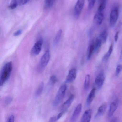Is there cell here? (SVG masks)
I'll return each mask as SVG.
<instances>
[{
	"label": "cell",
	"instance_id": "6da1fadb",
	"mask_svg": "<svg viewBox=\"0 0 122 122\" xmlns=\"http://www.w3.org/2000/svg\"><path fill=\"white\" fill-rule=\"evenodd\" d=\"M13 69L12 62L10 61L5 64L2 68L0 77V86H3L8 80L11 74Z\"/></svg>",
	"mask_w": 122,
	"mask_h": 122
},
{
	"label": "cell",
	"instance_id": "7a4b0ae2",
	"mask_svg": "<svg viewBox=\"0 0 122 122\" xmlns=\"http://www.w3.org/2000/svg\"><path fill=\"white\" fill-rule=\"evenodd\" d=\"M67 89V85L66 84H63L61 85L57 92L55 99L53 102V105L54 106H58L64 97Z\"/></svg>",
	"mask_w": 122,
	"mask_h": 122
},
{
	"label": "cell",
	"instance_id": "3957f363",
	"mask_svg": "<svg viewBox=\"0 0 122 122\" xmlns=\"http://www.w3.org/2000/svg\"><path fill=\"white\" fill-rule=\"evenodd\" d=\"M119 17L118 8L116 7L112 11L110 16V25L113 27L115 25Z\"/></svg>",
	"mask_w": 122,
	"mask_h": 122
},
{
	"label": "cell",
	"instance_id": "277c9868",
	"mask_svg": "<svg viewBox=\"0 0 122 122\" xmlns=\"http://www.w3.org/2000/svg\"><path fill=\"white\" fill-rule=\"evenodd\" d=\"M43 43V39L41 38L34 44L31 50L32 55L37 56L40 53L41 51Z\"/></svg>",
	"mask_w": 122,
	"mask_h": 122
},
{
	"label": "cell",
	"instance_id": "5b68a950",
	"mask_svg": "<svg viewBox=\"0 0 122 122\" xmlns=\"http://www.w3.org/2000/svg\"><path fill=\"white\" fill-rule=\"evenodd\" d=\"M51 58V54L49 50H48L42 56L40 60V66L42 68L46 67L49 62Z\"/></svg>",
	"mask_w": 122,
	"mask_h": 122
},
{
	"label": "cell",
	"instance_id": "8992f818",
	"mask_svg": "<svg viewBox=\"0 0 122 122\" xmlns=\"http://www.w3.org/2000/svg\"><path fill=\"white\" fill-rule=\"evenodd\" d=\"M85 0H78L75 7H74V14L76 18H79L82 11L84 8Z\"/></svg>",
	"mask_w": 122,
	"mask_h": 122
},
{
	"label": "cell",
	"instance_id": "52a82bcc",
	"mask_svg": "<svg viewBox=\"0 0 122 122\" xmlns=\"http://www.w3.org/2000/svg\"><path fill=\"white\" fill-rule=\"evenodd\" d=\"M76 69L72 68L69 71L68 75L66 78L65 82L66 83H71L73 82L76 78Z\"/></svg>",
	"mask_w": 122,
	"mask_h": 122
},
{
	"label": "cell",
	"instance_id": "ba28073f",
	"mask_svg": "<svg viewBox=\"0 0 122 122\" xmlns=\"http://www.w3.org/2000/svg\"><path fill=\"white\" fill-rule=\"evenodd\" d=\"M82 109V105L79 104L77 106L70 119L71 122H76L78 119Z\"/></svg>",
	"mask_w": 122,
	"mask_h": 122
},
{
	"label": "cell",
	"instance_id": "9c48e42d",
	"mask_svg": "<svg viewBox=\"0 0 122 122\" xmlns=\"http://www.w3.org/2000/svg\"><path fill=\"white\" fill-rule=\"evenodd\" d=\"M105 80V76L104 73L101 72L97 75L95 79V84L99 89L102 87Z\"/></svg>",
	"mask_w": 122,
	"mask_h": 122
},
{
	"label": "cell",
	"instance_id": "30bf717a",
	"mask_svg": "<svg viewBox=\"0 0 122 122\" xmlns=\"http://www.w3.org/2000/svg\"><path fill=\"white\" fill-rule=\"evenodd\" d=\"M119 105V101L118 99H117L114 102H112L110 106L109 109L108 116L109 117H111L113 116L114 113H115Z\"/></svg>",
	"mask_w": 122,
	"mask_h": 122
},
{
	"label": "cell",
	"instance_id": "8fae6325",
	"mask_svg": "<svg viewBox=\"0 0 122 122\" xmlns=\"http://www.w3.org/2000/svg\"><path fill=\"white\" fill-rule=\"evenodd\" d=\"M92 111L91 109L86 110L82 115L81 122H90L92 117Z\"/></svg>",
	"mask_w": 122,
	"mask_h": 122
},
{
	"label": "cell",
	"instance_id": "7c38bea8",
	"mask_svg": "<svg viewBox=\"0 0 122 122\" xmlns=\"http://www.w3.org/2000/svg\"><path fill=\"white\" fill-rule=\"evenodd\" d=\"M74 95L73 94L71 95L69 99L63 104L62 107V111L65 112L69 107L74 101Z\"/></svg>",
	"mask_w": 122,
	"mask_h": 122
},
{
	"label": "cell",
	"instance_id": "4fadbf2b",
	"mask_svg": "<svg viewBox=\"0 0 122 122\" xmlns=\"http://www.w3.org/2000/svg\"><path fill=\"white\" fill-rule=\"evenodd\" d=\"M104 15L102 12L98 11L94 17V21L97 25H100L103 22Z\"/></svg>",
	"mask_w": 122,
	"mask_h": 122
},
{
	"label": "cell",
	"instance_id": "5bb4252c",
	"mask_svg": "<svg viewBox=\"0 0 122 122\" xmlns=\"http://www.w3.org/2000/svg\"><path fill=\"white\" fill-rule=\"evenodd\" d=\"M95 92H96V89L95 88L92 89L90 92L89 94V95L87 98L86 102L87 106H90L94 99L95 97Z\"/></svg>",
	"mask_w": 122,
	"mask_h": 122
},
{
	"label": "cell",
	"instance_id": "9a60e30c",
	"mask_svg": "<svg viewBox=\"0 0 122 122\" xmlns=\"http://www.w3.org/2000/svg\"><path fill=\"white\" fill-rule=\"evenodd\" d=\"M108 36V33L106 30L103 31L97 37V39L100 41L102 44L105 43L106 41Z\"/></svg>",
	"mask_w": 122,
	"mask_h": 122
},
{
	"label": "cell",
	"instance_id": "2e32d148",
	"mask_svg": "<svg viewBox=\"0 0 122 122\" xmlns=\"http://www.w3.org/2000/svg\"><path fill=\"white\" fill-rule=\"evenodd\" d=\"M107 107V106L106 104H103L101 105L98 109L96 117H99L100 116H102L104 115L106 112Z\"/></svg>",
	"mask_w": 122,
	"mask_h": 122
},
{
	"label": "cell",
	"instance_id": "e0dca14e",
	"mask_svg": "<svg viewBox=\"0 0 122 122\" xmlns=\"http://www.w3.org/2000/svg\"><path fill=\"white\" fill-rule=\"evenodd\" d=\"M94 51V43L90 44L88 47L87 51V59L90 60L91 59L93 52Z\"/></svg>",
	"mask_w": 122,
	"mask_h": 122
},
{
	"label": "cell",
	"instance_id": "ac0fdd59",
	"mask_svg": "<svg viewBox=\"0 0 122 122\" xmlns=\"http://www.w3.org/2000/svg\"><path fill=\"white\" fill-rule=\"evenodd\" d=\"M113 50V44H111V46H110L109 48V51H107V53L104 56L103 58H102V61H106L109 60L112 53Z\"/></svg>",
	"mask_w": 122,
	"mask_h": 122
},
{
	"label": "cell",
	"instance_id": "d6986e66",
	"mask_svg": "<svg viewBox=\"0 0 122 122\" xmlns=\"http://www.w3.org/2000/svg\"><path fill=\"white\" fill-rule=\"evenodd\" d=\"M62 33V29H60L57 32L56 35V37L54 40L53 43L54 45H56L59 43V41L61 39Z\"/></svg>",
	"mask_w": 122,
	"mask_h": 122
},
{
	"label": "cell",
	"instance_id": "ffe728a7",
	"mask_svg": "<svg viewBox=\"0 0 122 122\" xmlns=\"http://www.w3.org/2000/svg\"><path fill=\"white\" fill-rule=\"evenodd\" d=\"M107 0H99L100 4L98 8V11L102 12L106 7Z\"/></svg>",
	"mask_w": 122,
	"mask_h": 122
},
{
	"label": "cell",
	"instance_id": "44dd1931",
	"mask_svg": "<svg viewBox=\"0 0 122 122\" xmlns=\"http://www.w3.org/2000/svg\"><path fill=\"white\" fill-rule=\"evenodd\" d=\"M44 87V84L43 82H41L38 86L37 90L36 92V97H38L41 94L43 90Z\"/></svg>",
	"mask_w": 122,
	"mask_h": 122
},
{
	"label": "cell",
	"instance_id": "7402d4cb",
	"mask_svg": "<svg viewBox=\"0 0 122 122\" xmlns=\"http://www.w3.org/2000/svg\"><path fill=\"white\" fill-rule=\"evenodd\" d=\"M90 76L89 74L87 75L85 77L84 82V89L85 90L88 89L89 88L90 83Z\"/></svg>",
	"mask_w": 122,
	"mask_h": 122
},
{
	"label": "cell",
	"instance_id": "603a6c76",
	"mask_svg": "<svg viewBox=\"0 0 122 122\" xmlns=\"http://www.w3.org/2000/svg\"><path fill=\"white\" fill-rule=\"evenodd\" d=\"M102 43L97 39H96L94 43V52H97L99 50L102 45Z\"/></svg>",
	"mask_w": 122,
	"mask_h": 122
},
{
	"label": "cell",
	"instance_id": "cb8c5ba5",
	"mask_svg": "<svg viewBox=\"0 0 122 122\" xmlns=\"http://www.w3.org/2000/svg\"><path fill=\"white\" fill-rule=\"evenodd\" d=\"M55 0H45L44 4L46 8H50L52 6Z\"/></svg>",
	"mask_w": 122,
	"mask_h": 122
},
{
	"label": "cell",
	"instance_id": "d4e9b609",
	"mask_svg": "<svg viewBox=\"0 0 122 122\" xmlns=\"http://www.w3.org/2000/svg\"><path fill=\"white\" fill-rule=\"evenodd\" d=\"M18 5L17 0H12L10 5H9V8L11 9H14L16 8Z\"/></svg>",
	"mask_w": 122,
	"mask_h": 122
},
{
	"label": "cell",
	"instance_id": "484cf974",
	"mask_svg": "<svg viewBox=\"0 0 122 122\" xmlns=\"http://www.w3.org/2000/svg\"><path fill=\"white\" fill-rule=\"evenodd\" d=\"M88 9L90 10L94 6L96 2V0H88Z\"/></svg>",
	"mask_w": 122,
	"mask_h": 122
},
{
	"label": "cell",
	"instance_id": "4316f807",
	"mask_svg": "<svg viewBox=\"0 0 122 122\" xmlns=\"http://www.w3.org/2000/svg\"><path fill=\"white\" fill-rule=\"evenodd\" d=\"M122 70V65L121 64L118 65L117 66L115 71V75L116 76H118L120 74Z\"/></svg>",
	"mask_w": 122,
	"mask_h": 122
},
{
	"label": "cell",
	"instance_id": "83f0119b",
	"mask_svg": "<svg viewBox=\"0 0 122 122\" xmlns=\"http://www.w3.org/2000/svg\"><path fill=\"white\" fill-rule=\"evenodd\" d=\"M13 100V98L11 97H8L5 99L4 101V104L5 105H7L11 103Z\"/></svg>",
	"mask_w": 122,
	"mask_h": 122
},
{
	"label": "cell",
	"instance_id": "f1b7e54d",
	"mask_svg": "<svg viewBox=\"0 0 122 122\" xmlns=\"http://www.w3.org/2000/svg\"><path fill=\"white\" fill-rule=\"evenodd\" d=\"M50 82L51 84H54L57 81V79L56 76L55 75H52L51 76L50 79Z\"/></svg>",
	"mask_w": 122,
	"mask_h": 122
},
{
	"label": "cell",
	"instance_id": "f546056e",
	"mask_svg": "<svg viewBox=\"0 0 122 122\" xmlns=\"http://www.w3.org/2000/svg\"><path fill=\"white\" fill-rule=\"evenodd\" d=\"M22 30H18L17 31L15 32V33H14L13 36H20L21 34H22Z\"/></svg>",
	"mask_w": 122,
	"mask_h": 122
},
{
	"label": "cell",
	"instance_id": "4dcf8cb0",
	"mask_svg": "<svg viewBox=\"0 0 122 122\" xmlns=\"http://www.w3.org/2000/svg\"><path fill=\"white\" fill-rule=\"evenodd\" d=\"M14 117L13 115H11L8 119L7 122H14Z\"/></svg>",
	"mask_w": 122,
	"mask_h": 122
},
{
	"label": "cell",
	"instance_id": "1f68e13d",
	"mask_svg": "<svg viewBox=\"0 0 122 122\" xmlns=\"http://www.w3.org/2000/svg\"><path fill=\"white\" fill-rule=\"evenodd\" d=\"M119 31H117V32H116V33H115L114 37L115 41V42H117V40H118V38H119Z\"/></svg>",
	"mask_w": 122,
	"mask_h": 122
},
{
	"label": "cell",
	"instance_id": "d6a6232c",
	"mask_svg": "<svg viewBox=\"0 0 122 122\" xmlns=\"http://www.w3.org/2000/svg\"><path fill=\"white\" fill-rule=\"evenodd\" d=\"M64 112L62 111V112H61L60 113H59V114H58V116H57V120H59V119L61 117L62 115L64 114Z\"/></svg>",
	"mask_w": 122,
	"mask_h": 122
},
{
	"label": "cell",
	"instance_id": "836d02e7",
	"mask_svg": "<svg viewBox=\"0 0 122 122\" xmlns=\"http://www.w3.org/2000/svg\"><path fill=\"white\" fill-rule=\"evenodd\" d=\"M56 120H57V119L56 117H52L49 119L48 122H55Z\"/></svg>",
	"mask_w": 122,
	"mask_h": 122
},
{
	"label": "cell",
	"instance_id": "e575fe53",
	"mask_svg": "<svg viewBox=\"0 0 122 122\" xmlns=\"http://www.w3.org/2000/svg\"><path fill=\"white\" fill-rule=\"evenodd\" d=\"M29 0H21V3L22 5H24L26 4Z\"/></svg>",
	"mask_w": 122,
	"mask_h": 122
},
{
	"label": "cell",
	"instance_id": "d590c367",
	"mask_svg": "<svg viewBox=\"0 0 122 122\" xmlns=\"http://www.w3.org/2000/svg\"><path fill=\"white\" fill-rule=\"evenodd\" d=\"M121 59L122 60V51H121Z\"/></svg>",
	"mask_w": 122,
	"mask_h": 122
},
{
	"label": "cell",
	"instance_id": "8d00e7d4",
	"mask_svg": "<svg viewBox=\"0 0 122 122\" xmlns=\"http://www.w3.org/2000/svg\"></svg>",
	"mask_w": 122,
	"mask_h": 122
}]
</instances>
